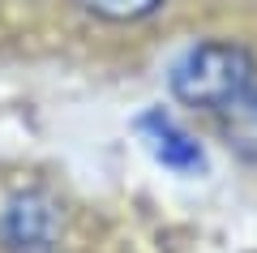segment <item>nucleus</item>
Here are the masks:
<instances>
[{
  "mask_svg": "<svg viewBox=\"0 0 257 253\" xmlns=\"http://www.w3.org/2000/svg\"><path fill=\"white\" fill-rule=\"evenodd\" d=\"M253 81H257V60L227 39L197 43L172 64V95L189 108L210 112V116L227 108L236 95H244Z\"/></svg>",
  "mask_w": 257,
  "mask_h": 253,
  "instance_id": "nucleus-1",
  "label": "nucleus"
},
{
  "mask_svg": "<svg viewBox=\"0 0 257 253\" xmlns=\"http://www.w3.org/2000/svg\"><path fill=\"white\" fill-rule=\"evenodd\" d=\"M60 232V210L43 193H18L0 210V249L9 253H47Z\"/></svg>",
  "mask_w": 257,
  "mask_h": 253,
  "instance_id": "nucleus-2",
  "label": "nucleus"
},
{
  "mask_svg": "<svg viewBox=\"0 0 257 253\" xmlns=\"http://www.w3.org/2000/svg\"><path fill=\"white\" fill-rule=\"evenodd\" d=\"M138 133H142V142H146V150L155 154L163 167H172V172L193 176V172H202V167H206L202 146L193 142L167 112H146V116L138 120Z\"/></svg>",
  "mask_w": 257,
  "mask_h": 253,
  "instance_id": "nucleus-3",
  "label": "nucleus"
},
{
  "mask_svg": "<svg viewBox=\"0 0 257 253\" xmlns=\"http://www.w3.org/2000/svg\"><path fill=\"white\" fill-rule=\"evenodd\" d=\"M214 120H219L223 142H227L244 163H257V81L244 95H236L227 108L214 112Z\"/></svg>",
  "mask_w": 257,
  "mask_h": 253,
  "instance_id": "nucleus-4",
  "label": "nucleus"
},
{
  "mask_svg": "<svg viewBox=\"0 0 257 253\" xmlns=\"http://www.w3.org/2000/svg\"><path fill=\"white\" fill-rule=\"evenodd\" d=\"M82 5L94 18H107V22H138V18H150L163 0H82Z\"/></svg>",
  "mask_w": 257,
  "mask_h": 253,
  "instance_id": "nucleus-5",
  "label": "nucleus"
}]
</instances>
